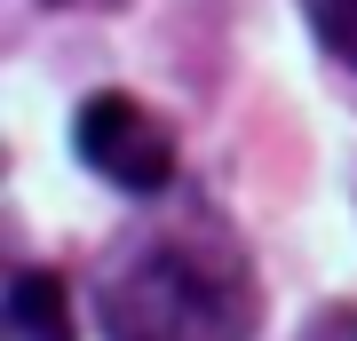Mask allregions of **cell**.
<instances>
[{"instance_id":"6da1fadb","label":"cell","mask_w":357,"mask_h":341,"mask_svg":"<svg viewBox=\"0 0 357 341\" xmlns=\"http://www.w3.org/2000/svg\"><path fill=\"white\" fill-rule=\"evenodd\" d=\"M112 341H246L262 326V294L246 254L222 230L143 238L96 294Z\"/></svg>"},{"instance_id":"7a4b0ae2","label":"cell","mask_w":357,"mask_h":341,"mask_svg":"<svg viewBox=\"0 0 357 341\" xmlns=\"http://www.w3.org/2000/svg\"><path fill=\"white\" fill-rule=\"evenodd\" d=\"M72 143H79V159H88L103 183H119V190H167V183H175V135H167L135 96L79 103Z\"/></svg>"},{"instance_id":"3957f363","label":"cell","mask_w":357,"mask_h":341,"mask_svg":"<svg viewBox=\"0 0 357 341\" xmlns=\"http://www.w3.org/2000/svg\"><path fill=\"white\" fill-rule=\"evenodd\" d=\"M8 341H72L64 278H48V270H16V286H8Z\"/></svg>"},{"instance_id":"277c9868","label":"cell","mask_w":357,"mask_h":341,"mask_svg":"<svg viewBox=\"0 0 357 341\" xmlns=\"http://www.w3.org/2000/svg\"><path fill=\"white\" fill-rule=\"evenodd\" d=\"M302 16H310V32L357 72V0H302Z\"/></svg>"},{"instance_id":"5b68a950","label":"cell","mask_w":357,"mask_h":341,"mask_svg":"<svg viewBox=\"0 0 357 341\" xmlns=\"http://www.w3.org/2000/svg\"><path fill=\"white\" fill-rule=\"evenodd\" d=\"M302 341H357V302L326 310V317H310V333H302Z\"/></svg>"},{"instance_id":"8992f818","label":"cell","mask_w":357,"mask_h":341,"mask_svg":"<svg viewBox=\"0 0 357 341\" xmlns=\"http://www.w3.org/2000/svg\"><path fill=\"white\" fill-rule=\"evenodd\" d=\"M64 8H103V0H64Z\"/></svg>"}]
</instances>
